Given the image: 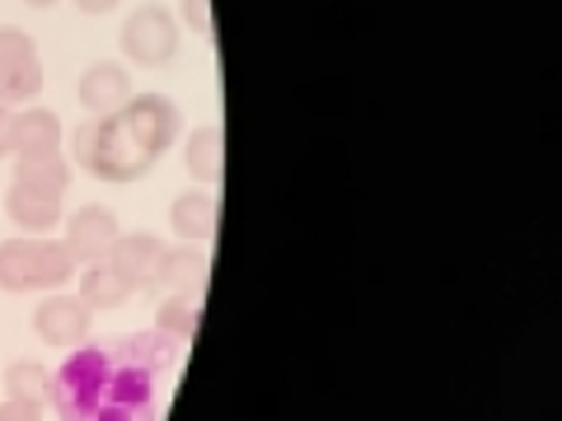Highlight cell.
I'll return each instance as SVG.
<instances>
[{"label": "cell", "mask_w": 562, "mask_h": 421, "mask_svg": "<svg viewBox=\"0 0 562 421\" xmlns=\"http://www.w3.org/2000/svg\"><path fill=\"white\" fill-rule=\"evenodd\" d=\"M52 408L61 421H155V371L132 338L117 346H80L52 375Z\"/></svg>", "instance_id": "6da1fadb"}, {"label": "cell", "mask_w": 562, "mask_h": 421, "mask_svg": "<svg viewBox=\"0 0 562 421\" xmlns=\"http://www.w3.org/2000/svg\"><path fill=\"white\" fill-rule=\"evenodd\" d=\"M183 132V117L160 94H132L117 113L80 122L70 136V155L85 173L103 183H136L146 179L150 164L173 146Z\"/></svg>", "instance_id": "7a4b0ae2"}, {"label": "cell", "mask_w": 562, "mask_h": 421, "mask_svg": "<svg viewBox=\"0 0 562 421\" xmlns=\"http://www.w3.org/2000/svg\"><path fill=\"white\" fill-rule=\"evenodd\" d=\"M76 262L57 239H5L0 243V291H52L66 286Z\"/></svg>", "instance_id": "3957f363"}, {"label": "cell", "mask_w": 562, "mask_h": 421, "mask_svg": "<svg viewBox=\"0 0 562 421\" xmlns=\"http://www.w3.org/2000/svg\"><path fill=\"white\" fill-rule=\"evenodd\" d=\"M122 52L136 66H169L179 52V24L165 5H140L127 24H122Z\"/></svg>", "instance_id": "277c9868"}, {"label": "cell", "mask_w": 562, "mask_h": 421, "mask_svg": "<svg viewBox=\"0 0 562 421\" xmlns=\"http://www.w3.org/2000/svg\"><path fill=\"white\" fill-rule=\"evenodd\" d=\"M38 90H43L38 47L20 29H0V103L14 109V103L38 99Z\"/></svg>", "instance_id": "5b68a950"}, {"label": "cell", "mask_w": 562, "mask_h": 421, "mask_svg": "<svg viewBox=\"0 0 562 421\" xmlns=\"http://www.w3.org/2000/svg\"><path fill=\"white\" fill-rule=\"evenodd\" d=\"M94 314L85 309L80 295H47V300L33 309V332L47 342V346H76L85 332H90Z\"/></svg>", "instance_id": "8992f818"}, {"label": "cell", "mask_w": 562, "mask_h": 421, "mask_svg": "<svg viewBox=\"0 0 562 421\" xmlns=\"http://www.w3.org/2000/svg\"><path fill=\"white\" fill-rule=\"evenodd\" d=\"M113 239H117V220L109 206H85L66 225V253H70V262H85V268L109 253Z\"/></svg>", "instance_id": "52a82bcc"}, {"label": "cell", "mask_w": 562, "mask_h": 421, "mask_svg": "<svg viewBox=\"0 0 562 421\" xmlns=\"http://www.w3.org/2000/svg\"><path fill=\"white\" fill-rule=\"evenodd\" d=\"M61 117L52 109H20L14 113V132H10V155L20 160H47V155H61Z\"/></svg>", "instance_id": "ba28073f"}, {"label": "cell", "mask_w": 562, "mask_h": 421, "mask_svg": "<svg viewBox=\"0 0 562 421\" xmlns=\"http://www.w3.org/2000/svg\"><path fill=\"white\" fill-rule=\"evenodd\" d=\"M103 262L117 268L140 291V286H155V272H160V262H165V243L155 235H117L113 249L103 253Z\"/></svg>", "instance_id": "9c48e42d"}, {"label": "cell", "mask_w": 562, "mask_h": 421, "mask_svg": "<svg viewBox=\"0 0 562 421\" xmlns=\"http://www.w3.org/2000/svg\"><path fill=\"white\" fill-rule=\"evenodd\" d=\"M127 99H132V76H127V70H122L117 61H94V66L80 76V103H85V109H90L94 117L117 113Z\"/></svg>", "instance_id": "30bf717a"}, {"label": "cell", "mask_w": 562, "mask_h": 421, "mask_svg": "<svg viewBox=\"0 0 562 421\" xmlns=\"http://www.w3.org/2000/svg\"><path fill=\"white\" fill-rule=\"evenodd\" d=\"M5 210H10V220L20 225V230H29V235H47V230H57L61 225V197H47V192H33L24 183L10 187Z\"/></svg>", "instance_id": "8fae6325"}, {"label": "cell", "mask_w": 562, "mask_h": 421, "mask_svg": "<svg viewBox=\"0 0 562 421\" xmlns=\"http://www.w3.org/2000/svg\"><path fill=\"white\" fill-rule=\"evenodd\" d=\"M136 295V286L127 276H122L117 268H109V262H90L85 268V281H80V300H85V309L90 314H99V309H122Z\"/></svg>", "instance_id": "7c38bea8"}, {"label": "cell", "mask_w": 562, "mask_h": 421, "mask_svg": "<svg viewBox=\"0 0 562 421\" xmlns=\"http://www.w3.org/2000/svg\"><path fill=\"white\" fill-rule=\"evenodd\" d=\"M206 286V249H165V262L155 272V286L150 291H192L202 295Z\"/></svg>", "instance_id": "4fadbf2b"}, {"label": "cell", "mask_w": 562, "mask_h": 421, "mask_svg": "<svg viewBox=\"0 0 562 421\" xmlns=\"http://www.w3.org/2000/svg\"><path fill=\"white\" fill-rule=\"evenodd\" d=\"M169 225L183 243H206L216 235V197L211 192H183L169 210Z\"/></svg>", "instance_id": "5bb4252c"}, {"label": "cell", "mask_w": 562, "mask_h": 421, "mask_svg": "<svg viewBox=\"0 0 562 421\" xmlns=\"http://www.w3.org/2000/svg\"><path fill=\"white\" fill-rule=\"evenodd\" d=\"M155 323H160L165 338H173V342H192V338H198V323H202V295L173 291L169 300L160 305V314H155Z\"/></svg>", "instance_id": "9a60e30c"}, {"label": "cell", "mask_w": 562, "mask_h": 421, "mask_svg": "<svg viewBox=\"0 0 562 421\" xmlns=\"http://www.w3.org/2000/svg\"><path fill=\"white\" fill-rule=\"evenodd\" d=\"M183 164L192 179L202 183H216L221 179V132L216 127H202L188 136V150H183Z\"/></svg>", "instance_id": "2e32d148"}, {"label": "cell", "mask_w": 562, "mask_h": 421, "mask_svg": "<svg viewBox=\"0 0 562 421\" xmlns=\"http://www.w3.org/2000/svg\"><path fill=\"white\" fill-rule=\"evenodd\" d=\"M14 183H24L33 192H47V197H61L66 183H70V169H66L61 155H47V160H20Z\"/></svg>", "instance_id": "e0dca14e"}, {"label": "cell", "mask_w": 562, "mask_h": 421, "mask_svg": "<svg viewBox=\"0 0 562 421\" xmlns=\"http://www.w3.org/2000/svg\"><path fill=\"white\" fill-rule=\"evenodd\" d=\"M5 389H10V398H20V402H47V394H52V379H47V371L38 361H14L10 371H5Z\"/></svg>", "instance_id": "ac0fdd59"}, {"label": "cell", "mask_w": 562, "mask_h": 421, "mask_svg": "<svg viewBox=\"0 0 562 421\" xmlns=\"http://www.w3.org/2000/svg\"><path fill=\"white\" fill-rule=\"evenodd\" d=\"M183 24L198 38H211V0H183Z\"/></svg>", "instance_id": "d6986e66"}, {"label": "cell", "mask_w": 562, "mask_h": 421, "mask_svg": "<svg viewBox=\"0 0 562 421\" xmlns=\"http://www.w3.org/2000/svg\"><path fill=\"white\" fill-rule=\"evenodd\" d=\"M0 421H43V408H38V402L5 398V402H0Z\"/></svg>", "instance_id": "ffe728a7"}, {"label": "cell", "mask_w": 562, "mask_h": 421, "mask_svg": "<svg viewBox=\"0 0 562 421\" xmlns=\"http://www.w3.org/2000/svg\"><path fill=\"white\" fill-rule=\"evenodd\" d=\"M10 132H14V113L5 109V103H0V160L10 155Z\"/></svg>", "instance_id": "44dd1931"}, {"label": "cell", "mask_w": 562, "mask_h": 421, "mask_svg": "<svg viewBox=\"0 0 562 421\" xmlns=\"http://www.w3.org/2000/svg\"><path fill=\"white\" fill-rule=\"evenodd\" d=\"M117 5V0H76V10H85V14H109Z\"/></svg>", "instance_id": "7402d4cb"}, {"label": "cell", "mask_w": 562, "mask_h": 421, "mask_svg": "<svg viewBox=\"0 0 562 421\" xmlns=\"http://www.w3.org/2000/svg\"><path fill=\"white\" fill-rule=\"evenodd\" d=\"M24 5H38V10H47V5H57V0H24Z\"/></svg>", "instance_id": "603a6c76"}]
</instances>
